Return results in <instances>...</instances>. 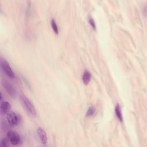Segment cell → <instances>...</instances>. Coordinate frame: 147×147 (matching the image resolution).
Instances as JSON below:
<instances>
[{"instance_id":"277c9868","label":"cell","mask_w":147,"mask_h":147,"mask_svg":"<svg viewBox=\"0 0 147 147\" xmlns=\"http://www.w3.org/2000/svg\"><path fill=\"white\" fill-rule=\"evenodd\" d=\"M6 119L8 123L11 126L17 125L21 120L20 116L14 112H9L7 114Z\"/></svg>"},{"instance_id":"7c38bea8","label":"cell","mask_w":147,"mask_h":147,"mask_svg":"<svg viewBox=\"0 0 147 147\" xmlns=\"http://www.w3.org/2000/svg\"><path fill=\"white\" fill-rule=\"evenodd\" d=\"M89 22H90V25H91V26H92L94 29H96V25H95V23L94 20L92 18H91L89 20Z\"/></svg>"},{"instance_id":"5b68a950","label":"cell","mask_w":147,"mask_h":147,"mask_svg":"<svg viewBox=\"0 0 147 147\" xmlns=\"http://www.w3.org/2000/svg\"><path fill=\"white\" fill-rule=\"evenodd\" d=\"M37 133L41 142L44 145L47 144L48 142V137L44 130L41 127H38L37 130Z\"/></svg>"},{"instance_id":"8992f818","label":"cell","mask_w":147,"mask_h":147,"mask_svg":"<svg viewBox=\"0 0 147 147\" xmlns=\"http://www.w3.org/2000/svg\"><path fill=\"white\" fill-rule=\"evenodd\" d=\"M2 85L4 87V88L6 89V90L7 91V92L12 96H14L16 95V91L15 89L14 88V87H13V86L10 84L9 82L3 80L2 82Z\"/></svg>"},{"instance_id":"8fae6325","label":"cell","mask_w":147,"mask_h":147,"mask_svg":"<svg viewBox=\"0 0 147 147\" xmlns=\"http://www.w3.org/2000/svg\"><path fill=\"white\" fill-rule=\"evenodd\" d=\"M95 112V109L93 106H91L88 108L87 113H86V115L87 116H92L94 114Z\"/></svg>"},{"instance_id":"3957f363","label":"cell","mask_w":147,"mask_h":147,"mask_svg":"<svg viewBox=\"0 0 147 147\" xmlns=\"http://www.w3.org/2000/svg\"><path fill=\"white\" fill-rule=\"evenodd\" d=\"M7 137L12 145H17L21 142V137L18 133L14 130H9L7 133Z\"/></svg>"},{"instance_id":"ba28073f","label":"cell","mask_w":147,"mask_h":147,"mask_svg":"<svg viewBox=\"0 0 147 147\" xmlns=\"http://www.w3.org/2000/svg\"><path fill=\"white\" fill-rule=\"evenodd\" d=\"M91 73L90 71L86 70L82 76V80L85 85H87L89 83L90 80H91Z\"/></svg>"},{"instance_id":"7a4b0ae2","label":"cell","mask_w":147,"mask_h":147,"mask_svg":"<svg viewBox=\"0 0 147 147\" xmlns=\"http://www.w3.org/2000/svg\"><path fill=\"white\" fill-rule=\"evenodd\" d=\"M1 65L2 70L5 73V74L10 78L13 79L15 77L14 74L9 64L7 63V61L2 58H1Z\"/></svg>"},{"instance_id":"52a82bcc","label":"cell","mask_w":147,"mask_h":147,"mask_svg":"<svg viewBox=\"0 0 147 147\" xmlns=\"http://www.w3.org/2000/svg\"><path fill=\"white\" fill-rule=\"evenodd\" d=\"M11 109V105L7 101H3L1 104V112L2 114L8 113Z\"/></svg>"},{"instance_id":"6da1fadb","label":"cell","mask_w":147,"mask_h":147,"mask_svg":"<svg viewBox=\"0 0 147 147\" xmlns=\"http://www.w3.org/2000/svg\"><path fill=\"white\" fill-rule=\"evenodd\" d=\"M20 100L26 111L31 116L36 117L37 115L36 109L29 98H27L25 95L21 94L20 95Z\"/></svg>"},{"instance_id":"30bf717a","label":"cell","mask_w":147,"mask_h":147,"mask_svg":"<svg viewBox=\"0 0 147 147\" xmlns=\"http://www.w3.org/2000/svg\"><path fill=\"white\" fill-rule=\"evenodd\" d=\"M51 26H52V28L53 30V32L56 33V34H58L59 33V30H58V27H57V25L56 24V21L54 20V19H52L51 20Z\"/></svg>"},{"instance_id":"9c48e42d","label":"cell","mask_w":147,"mask_h":147,"mask_svg":"<svg viewBox=\"0 0 147 147\" xmlns=\"http://www.w3.org/2000/svg\"><path fill=\"white\" fill-rule=\"evenodd\" d=\"M114 110H115V113L117 117L120 121L122 122L123 120V117H122V112H121V107L118 103H117Z\"/></svg>"},{"instance_id":"4fadbf2b","label":"cell","mask_w":147,"mask_h":147,"mask_svg":"<svg viewBox=\"0 0 147 147\" xmlns=\"http://www.w3.org/2000/svg\"><path fill=\"white\" fill-rule=\"evenodd\" d=\"M1 146H6L7 145V141L6 139H3L1 141Z\"/></svg>"}]
</instances>
